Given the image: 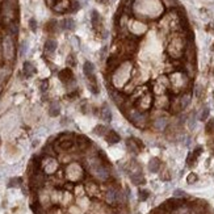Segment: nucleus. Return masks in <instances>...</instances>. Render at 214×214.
<instances>
[{"label": "nucleus", "instance_id": "f3484780", "mask_svg": "<svg viewBox=\"0 0 214 214\" xmlns=\"http://www.w3.org/2000/svg\"><path fill=\"white\" fill-rule=\"evenodd\" d=\"M93 133L96 135H100V137H105V134L108 133V129L104 126V125H97V126L95 128Z\"/></svg>", "mask_w": 214, "mask_h": 214}, {"label": "nucleus", "instance_id": "0eeeda50", "mask_svg": "<svg viewBox=\"0 0 214 214\" xmlns=\"http://www.w3.org/2000/svg\"><path fill=\"white\" fill-rule=\"evenodd\" d=\"M105 141L109 143V145H114V143H118L120 142V135L117 134L114 130H108V133L105 134Z\"/></svg>", "mask_w": 214, "mask_h": 214}, {"label": "nucleus", "instance_id": "20e7f679", "mask_svg": "<svg viewBox=\"0 0 214 214\" xmlns=\"http://www.w3.org/2000/svg\"><path fill=\"white\" fill-rule=\"evenodd\" d=\"M3 57L7 61H13L14 58V43L11 36H5L3 38Z\"/></svg>", "mask_w": 214, "mask_h": 214}, {"label": "nucleus", "instance_id": "2eb2a0df", "mask_svg": "<svg viewBox=\"0 0 214 214\" xmlns=\"http://www.w3.org/2000/svg\"><path fill=\"white\" fill-rule=\"evenodd\" d=\"M59 110H61V107H59L58 102H51L50 108H49V114L51 117H55V116L59 114Z\"/></svg>", "mask_w": 214, "mask_h": 214}, {"label": "nucleus", "instance_id": "b1692460", "mask_svg": "<svg viewBox=\"0 0 214 214\" xmlns=\"http://www.w3.org/2000/svg\"><path fill=\"white\" fill-rule=\"evenodd\" d=\"M196 159H197V156L196 155L192 152V154H189L188 155V159H187V163H188V166H193V163L196 162Z\"/></svg>", "mask_w": 214, "mask_h": 214}, {"label": "nucleus", "instance_id": "a878e982", "mask_svg": "<svg viewBox=\"0 0 214 214\" xmlns=\"http://www.w3.org/2000/svg\"><path fill=\"white\" fill-rule=\"evenodd\" d=\"M187 181H188L189 184L196 183V181H197V175H196V173H189V176L187 178Z\"/></svg>", "mask_w": 214, "mask_h": 214}, {"label": "nucleus", "instance_id": "ddd939ff", "mask_svg": "<svg viewBox=\"0 0 214 214\" xmlns=\"http://www.w3.org/2000/svg\"><path fill=\"white\" fill-rule=\"evenodd\" d=\"M57 41H54V40H47L46 41V43H45V50H46V53H54V51L57 50Z\"/></svg>", "mask_w": 214, "mask_h": 214}, {"label": "nucleus", "instance_id": "423d86ee", "mask_svg": "<svg viewBox=\"0 0 214 214\" xmlns=\"http://www.w3.org/2000/svg\"><path fill=\"white\" fill-rule=\"evenodd\" d=\"M126 146H128L129 151H131L133 154H138L139 151H141L142 147H143V145L141 143V141H139V139H137V138H130V139H128V141H126Z\"/></svg>", "mask_w": 214, "mask_h": 214}, {"label": "nucleus", "instance_id": "f257e3e1", "mask_svg": "<svg viewBox=\"0 0 214 214\" xmlns=\"http://www.w3.org/2000/svg\"><path fill=\"white\" fill-rule=\"evenodd\" d=\"M88 167H90V171L95 179H97L100 181H107L110 178L109 169L101 163L100 158L97 156H92L88 160Z\"/></svg>", "mask_w": 214, "mask_h": 214}, {"label": "nucleus", "instance_id": "4468645a", "mask_svg": "<svg viewBox=\"0 0 214 214\" xmlns=\"http://www.w3.org/2000/svg\"><path fill=\"white\" fill-rule=\"evenodd\" d=\"M90 145H91V142H90V139H88L87 137H84V135H79L78 137V146L82 147V150L90 147Z\"/></svg>", "mask_w": 214, "mask_h": 214}, {"label": "nucleus", "instance_id": "aec40b11", "mask_svg": "<svg viewBox=\"0 0 214 214\" xmlns=\"http://www.w3.org/2000/svg\"><path fill=\"white\" fill-rule=\"evenodd\" d=\"M7 76H8V69H7V67H2V69H0V85L4 83V80L7 79Z\"/></svg>", "mask_w": 214, "mask_h": 214}, {"label": "nucleus", "instance_id": "6e6552de", "mask_svg": "<svg viewBox=\"0 0 214 214\" xmlns=\"http://www.w3.org/2000/svg\"><path fill=\"white\" fill-rule=\"evenodd\" d=\"M59 79L62 80L63 83H69V82H72L74 80V75H72V71L70 69H64L59 72Z\"/></svg>", "mask_w": 214, "mask_h": 214}, {"label": "nucleus", "instance_id": "c85d7f7f", "mask_svg": "<svg viewBox=\"0 0 214 214\" xmlns=\"http://www.w3.org/2000/svg\"><path fill=\"white\" fill-rule=\"evenodd\" d=\"M47 90V80H43L41 83V91H46Z\"/></svg>", "mask_w": 214, "mask_h": 214}, {"label": "nucleus", "instance_id": "39448f33", "mask_svg": "<svg viewBox=\"0 0 214 214\" xmlns=\"http://www.w3.org/2000/svg\"><path fill=\"white\" fill-rule=\"evenodd\" d=\"M168 117L160 114V116H156L152 121V128L154 130L156 131H164L167 128H168Z\"/></svg>", "mask_w": 214, "mask_h": 214}, {"label": "nucleus", "instance_id": "5701e85b", "mask_svg": "<svg viewBox=\"0 0 214 214\" xmlns=\"http://www.w3.org/2000/svg\"><path fill=\"white\" fill-rule=\"evenodd\" d=\"M173 196H175V198H184V197H187V193H185V192H183V190H180V189H176L173 192Z\"/></svg>", "mask_w": 214, "mask_h": 214}, {"label": "nucleus", "instance_id": "393cba45", "mask_svg": "<svg viewBox=\"0 0 214 214\" xmlns=\"http://www.w3.org/2000/svg\"><path fill=\"white\" fill-rule=\"evenodd\" d=\"M208 116H209V108H204V109H202V113H201V116H200V120H201V121H205L206 118H208Z\"/></svg>", "mask_w": 214, "mask_h": 214}, {"label": "nucleus", "instance_id": "cd10ccee", "mask_svg": "<svg viewBox=\"0 0 214 214\" xmlns=\"http://www.w3.org/2000/svg\"><path fill=\"white\" fill-rule=\"evenodd\" d=\"M29 25H30L32 32H36V30H37V23H36L34 19H30V20H29Z\"/></svg>", "mask_w": 214, "mask_h": 214}, {"label": "nucleus", "instance_id": "7ed1b4c3", "mask_svg": "<svg viewBox=\"0 0 214 214\" xmlns=\"http://www.w3.org/2000/svg\"><path fill=\"white\" fill-rule=\"evenodd\" d=\"M125 201V195L121 190L116 189V188H109L105 193V202L109 205H117V204H122Z\"/></svg>", "mask_w": 214, "mask_h": 214}, {"label": "nucleus", "instance_id": "f03ea898", "mask_svg": "<svg viewBox=\"0 0 214 214\" xmlns=\"http://www.w3.org/2000/svg\"><path fill=\"white\" fill-rule=\"evenodd\" d=\"M128 117L139 129H145L147 126V123H149V113L147 112H141L138 109H130Z\"/></svg>", "mask_w": 214, "mask_h": 214}, {"label": "nucleus", "instance_id": "bb28decb", "mask_svg": "<svg viewBox=\"0 0 214 214\" xmlns=\"http://www.w3.org/2000/svg\"><path fill=\"white\" fill-rule=\"evenodd\" d=\"M9 32H11V34H17V32H19V28H17V25L16 24H9Z\"/></svg>", "mask_w": 214, "mask_h": 214}, {"label": "nucleus", "instance_id": "7c9ffc66", "mask_svg": "<svg viewBox=\"0 0 214 214\" xmlns=\"http://www.w3.org/2000/svg\"><path fill=\"white\" fill-rule=\"evenodd\" d=\"M99 2H108V0H99Z\"/></svg>", "mask_w": 214, "mask_h": 214}, {"label": "nucleus", "instance_id": "4be33fe9", "mask_svg": "<svg viewBox=\"0 0 214 214\" xmlns=\"http://www.w3.org/2000/svg\"><path fill=\"white\" fill-rule=\"evenodd\" d=\"M205 130L208 134H214V120H210L208 123H206Z\"/></svg>", "mask_w": 214, "mask_h": 214}, {"label": "nucleus", "instance_id": "f8f14e48", "mask_svg": "<svg viewBox=\"0 0 214 214\" xmlns=\"http://www.w3.org/2000/svg\"><path fill=\"white\" fill-rule=\"evenodd\" d=\"M101 118L104 120L105 122H110V121H112V112H110L107 105H104V107H102V109H101Z\"/></svg>", "mask_w": 214, "mask_h": 214}, {"label": "nucleus", "instance_id": "6ab92c4d", "mask_svg": "<svg viewBox=\"0 0 214 214\" xmlns=\"http://www.w3.org/2000/svg\"><path fill=\"white\" fill-rule=\"evenodd\" d=\"M63 28L64 29H69V30H74L75 29V21H74L72 19H66V20H63Z\"/></svg>", "mask_w": 214, "mask_h": 214}, {"label": "nucleus", "instance_id": "9d476101", "mask_svg": "<svg viewBox=\"0 0 214 214\" xmlns=\"http://www.w3.org/2000/svg\"><path fill=\"white\" fill-rule=\"evenodd\" d=\"M23 69H24V75L26 78H30L36 74V67L30 62H24V67Z\"/></svg>", "mask_w": 214, "mask_h": 214}, {"label": "nucleus", "instance_id": "412c9836", "mask_svg": "<svg viewBox=\"0 0 214 214\" xmlns=\"http://www.w3.org/2000/svg\"><path fill=\"white\" fill-rule=\"evenodd\" d=\"M138 195H139V201H146L147 198H149V196H150L149 190H146V189H141L138 192Z\"/></svg>", "mask_w": 214, "mask_h": 214}, {"label": "nucleus", "instance_id": "9b49d317", "mask_svg": "<svg viewBox=\"0 0 214 214\" xmlns=\"http://www.w3.org/2000/svg\"><path fill=\"white\" fill-rule=\"evenodd\" d=\"M160 168V160L158 158H154L149 162V169L150 172H158Z\"/></svg>", "mask_w": 214, "mask_h": 214}, {"label": "nucleus", "instance_id": "dca6fc26", "mask_svg": "<svg viewBox=\"0 0 214 214\" xmlns=\"http://www.w3.org/2000/svg\"><path fill=\"white\" fill-rule=\"evenodd\" d=\"M91 21H92V25H93V28H96L97 29L99 28V25H100V14H99V12L97 11H92V14H91Z\"/></svg>", "mask_w": 214, "mask_h": 214}, {"label": "nucleus", "instance_id": "1a4fd4ad", "mask_svg": "<svg viewBox=\"0 0 214 214\" xmlns=\"http://www.w3.org/2000/svg\"><path fill=\"white\" fill-rule=\"evenodd\" d=\"M83 72H84V75L90 79V78H92V76H95V66H93V63L92 62H85L84 63V66H83Z\"/></svg>", "mask_w": 214, "mask_h": 214}, {"label": "nucleus", "instance_id": "c756f323", "mask_svg": "<svg viewBox=\"0 0 214 214\" xmlns=\"http://www.w3.org/2000/svg\"><path fill=\"white\" fill-rule=\"evenodd\" d=\"M67 63H69V64L71 63V66H74V64H75V61H74V55H70V57H69V61H67Z\"/></svg>", "mask_w": 214, "mask_h": 214}, {"label": "nucleus", "instance_id": "a211bd4d", "mask_svg": "<svg viewBox=\"0 0 214 214\" xmlns=\"http://www.w3.org/2000/svg\"><path fill=\"white\" fill-rule=\"evenodd\" d=\"M131 181L134 183L135 185H141V184L145 183V179H143L142 173H133L131 175Z\"/></svg>", "mask_w": 214, "mask_h": 214}]
</instances>
